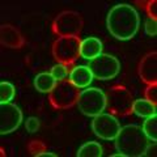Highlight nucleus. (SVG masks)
<instances>
[{"instance_id":"obj_1","label":"nucleus","mask_w":157,"mask_h":157,"mask_svg":"<svg viewBox=\"0 0 157 157\" xmlns=\"http://www.w3.org/2000/svg\"><path fill=\"white\" fill-rule=\"evenodd\" d=\"M107 30L119 41H128L136 36L140 26V16L130 4H117L113 7L106 18Z\"/></svg>"},{"instance_id":"obj_2","label":"nucleus","mask_w":157,"mask_h":157,"mask_svg":"<svg viewBox=\"0 0 157 157\" xmlns=\"http://www.w3.org/2000/svg\"><path fill=\"white\" fill-rule=\"evenodd\" d=\"M114 141L118 153H121L123 157L143 156L149 143L141 127L137 124H127L124 127H121Z\"/></svg>"},{"instance_id":"obj_3","label":"nucleus","mask_w":157,"mask_h":157,"mask_svg":"<svg viewBox=\"0 0 157 157\" xmlns=\"http://www.w3.org/2000/svg\"><path fill=\"white\" fill-rule=\"evenodd\" d=\"M76 105L84 115L93 118L106 109V94L100 88H86L78 93Z\"/></svg>"},{"instance_id":"obj_4","label":"nucleus","mask_w":157,"mask_h":157,"mask_svg":"<svg viewBox=\"0 0 157 157\" xmlns=\"http://www.w3.org/2000/svg\"><path fill=\"white\" fill-rule=\"evenodd\" d=\"M84 21L78 12L64 11L54 20L52 30L59 37H77L81 33Z\"/></svg>"},{"instance_id":"obj_5","label":"nucleus","mask_w":157,"mask_h":157,"mask_svg":"<svg viewBox=\"0 0 157 157\" xmlns=\"http://www.w3.org/2000/svg\"><path fill=\"white\" fill-rule=\"evenodd\" d=\"M106 94V109H109L111 114L124 117L132 113V94L123 86H113Z\"/></svg>"},{"instance_id":"obj_6","label":"nucleus","mask_w":157,"mask_h":157,"mask_svg":"<svg viewBox=\"0 0 157 157\" xmlns=\"http://www.w3.org/2000/svg\"><path fill=\"white\" fill-rule=\"evenodd\" d=\"M78 88H76L72 82L64 78L56 82L54 89L50 92V102L55 109H70L77 102Z\"/></svg>"},{"instance_id":"obj_7","label":"nucleus","mask_w":157,"mask_h":157,"mask_svg":"<svg viewBox=\"0 0 157 157\" xmlns=\"http://www.w3.org/2000/svg\"><path fill=\"white\" fill-rule=\"evenodd\" d=\"M88 67H89L93 77L104 81L114 78L121 71L119 60L110 54H101L97 58L92 59L89 60Z\"/></svg>"},{"instance_id":"obj_8","label":"nucleus","mask_w":157,"mask_h":157,"mask_svg":"<svg viewBox=\"0 0 157 157\" xmlns=\"http://www.w3.org/2000/svg\"><path fill=\"white\" fill-rule=\"evenodd\" d=\"M78 37H59L52 45V55L59 63L70 66L80 56Z\"/></svg>"},{"instance_id":"obj_9","label":"nucleus","mask_w":157,"mask_h":157,"mask_svg":"<svg viewBox=\"0 0 157 157\" xmlns=\"http://www.w3.org/2000/svg\"><path fill=\"white\" fill-rule=\"evenodd\" d=\"M121 130L119 121L113 114H104L93 117L92 121V131L94 135L104 140H114L118 132Z\"/></svg>"},{"instance_id":"obj_10","label":"nucleus","mask_w":157,"mask_h":157,"mask_svg":"<svg viewBox=\"0 0 157 157\" xmlns=\"http://www.w3.org/2000/svg\"><path fill=\"white\" fill-rule=\"evenodd\" d=\"M22 122V111L20 107L8 102L0 105V134L7 135L16 131Z\"/></svg>"},{"instance_id":"obj_11","label":"nucleus","mask_w":157,"mask_h":157,"mask_svg":"<svg viewBox=\"0 0 157 157\" xmlns=\"http://www.w3.org/2000/svg\"><path fill=\"white\" fill-rule=\"evenodd\" d=\"M139 76L147 85L157 84V54L149 52L139 63Z\"/></svg>"},{"instance_id":"obj_12","label":"nucleus","mask_w":157,"mask_h":157,"mask_svg":"<svg viewBox=\"0 0 157 157\" xmlns=\"http://www.w3.org/2000/svg\"><path fill=\"white\" fill-rule=\"evenodd\" d=\"M71 82L78 89H84V88H88L90 85V82L93 81V75L89 70L88 66H76L73 67L71 72H70V76H68Z\"/></svg>"},{"instance_id":"obj_13","label":"nucleus","mask_w":157,"mask_h":157,"mask_svg":"<svg viewBox=\"0 0 157 157\" xmlns=\"http://www.w3.org/2000/svg\"><path fill=\"white\" fill-rule=\"evenodd\" d=\"M0 42L9 48H20L24 45L22 36L12 25H2L0 28Z\"/></svg>"},{"instance_id":"obj_14","label":"nucleus","mask_w":157,"mask_h":157,"mask_svg":"<svg viewBox=\"0 0 157 157\" xmlns=\"http://www.w3.org/2000/svg\"><path fill=\"white\" fill-rule=\"evenodd\" d=\"M102 42L96 37H88L80 43V56L86 60L97 58L102 54Z\"/></svg>"},{"instance_id":"obj_15","label":"nucleus","mask_w":157,"mask_h":157,"mask_svg":"<svg viewBox=\"0 0 157 157\" xmlns=\"http://www.w3.org/2000/svg\"><path fill=\"white\" fill-rule=\"evenodd\" d=\"M56 80L51 75V72H41L34 77V88L41 93H50L56 85Z\"/></svg>"},{"instance_id":"obj_16","label":"nucleus","mask_w":157,"mask_h":157,"mask_svg":"<svg viewBox=\"0 0 157 157\" xmlns=\"http://www.w3.org/2000/svg\"><path fill=\"white\" fill-rule=\"evenodd\" d=\"M132 113L140 118H148L156 114V105L151 104L145 98L134 100V102H132Z\"/></svg>"},{"instance_id":"obj_17","label":"nucleus","mask_w":157,"mask_h":157,"mask_svg":"<svg viewBox=\"0 0 157 157\" xmlns=\"http://www.w3.org/2000/svg\"><path fill=\"white\" fill-rule=\"evenodd\" d=\"M104 155L101 144L98 141H86L77 149V157H101Z\"/></svg>"},{"instance_id":"obj_18","label":"nucleus","mask_w":157,"mask_h":157,"mask_svg":"<svg viewBox=\"0 0 157 157\" xmlns=\"http://www.w3.org/2000/svg\"><path fill=\"white\" fill-rule=\"evenodd\" d=\"M141 130H143L144 135L147 136L148 140L157 141V115L153 114V115L147 118V119L144 121V123H143Z\"/></svg>"},{"instance_id":"obj_19","label":"nucleus","mask_w":157,"mask_h":157,"mask_svg":"<svg viewBox=\"0 0 157 157\" xmlns=\"http://www.w3.org/2000/svg\"><path fill=\"white\" fill-rule=\"evenodd\" d=\"M16 96V89L13 84L7 81L0 82V104H8Z\"/></svg>"},{"instance_id":"obj_20","label":"nucleus","mask_w":157,"mask_h":157,"mask_svg":"<svg viewBox=\"0 0 157 157\" xmlns=\"http://www.w3.org/2000/svg\"><path fill=\"white\" fill-rule=\"evenodd\" d=\"M70 72H71V70L68 68V66L62 64V63H59V64L54 66L51 68V75L54 76V78H55L56 81H60V80L67 78L68 76H70Z\"/></svg>"},{"instance_id":"obj_21","label":"nucleus","mask_w":157,"mask_h":157,"mask_svg":"<svg viewBox=\"0 0 157 157\" xmlns=\"http://www.w3.org/2000/svg\"><path fill=\"white\" fill-rule=\"evenodd\" d=\"M144 30L145 34L149 37H155L157 34V20L155 18H151L148 17L145 20V24H144Z\"/></svg>"},{"instance_id":"obj_22","label":"nucleus","mask_w":157,"mask_h":157,"mask_svg":"<svg viewBox=\"0 0 157 157\" xmlns=\"http://www.w3.org/2000/svg\"><path fill=\"white\" fill-rule=\"evenodd\" d=\"M145 100L149 101L151 104L157 105V84L147 86V89H145Z\"/></svg>"},{"instance_id":"obj_23","label":"nucleus","mask_w":157,"mask_h":157,"mask_svg":"<svg viewBox=\"0 0 157 157\" xmlns=\"http://www.w3.org/2000/svg\"><path fill=\"white\" fill-rule=\"evenodd\" d=\"M29 152H30V155L33 156H39L42 153V152H45V144L41 143V141H38V140H33L30 144H29Z\"/></svg>"},{"instance_id":"obj_24","label":"nucleus","mask_w":157,"mask_h":157,"mask_svg":"<svg viewBox=\"0 0 157 157\" xmlns=\"http://www.w3.org/2000/svg\"><path fill=\"white\" fill-rule=\"evenodd\" d=\"M25 128L29 131V132H37L39 130V119L36 117H29L26 122H25Z\"/></svg>"},{"instance_id":"obj_25","label":"nucleus","mask_w":157,"mask_h":157,"mask_svg":"<svg viewBox=\"0 0 157 157\" xmlns=\"http://www.w3.org/2000/svg\"><path fill=\"white\" fill-rule=\"evenodd\" d=\"M143 156H147V157H156L157 156V144H156V141H153V143H148Z\"/></svg>"},{"instance_id":"obj_26","label":"nucleus","mask_w":157,"mask_h":157,"mask_svg":"<svg viewBox=\"0 0 157 157\" xmlns=\"http://www.w3.org/2000/svg\"><path fill=\"white\" fill-rule=\"evenodd\" d=\"M147 11H148V16L151 18L157 20V2L156 0H152V2L148 3V6H147Z\"/></svg>"},{"instance_id":"obj_27","label":"nucleus","mask_w":157,"mask_h":157,"mask_svg":"<svg viewBox=\"0 0 157 157\" xmlns=\"http://www.w3.org/2000/svg\"><path fill=\"white\" fill-rule=\"evenodd\" d=\"M38 157H56V155L52 153V152H42Z\"/></svg>"}]
</instances>
